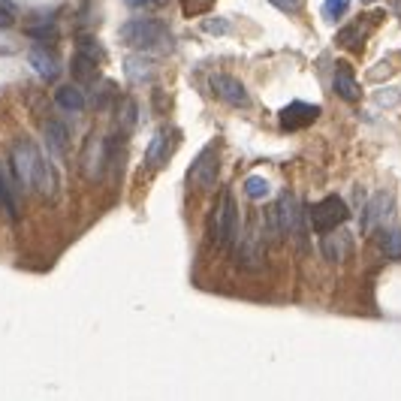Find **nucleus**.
<instances>
[{"label":"nucleus","instance_id":"f257e3e1","mask_svg":"<svg viewBox=\"0 0 401 401\" xmlns=\"http://www.w3.org/2000/svg\"><path fill=\"white\" fill-rule=\"evenodd\" d=\"M12 169H16V178L24 187H31L36 193H46V196H55L58 178L33 142H18L12 148Z\"/></svg>","mask_w":401,"mask_h":401},{"label":"nucleus","instance_id":"f03ea898","mask_svg":"<svg viewBox=\"0 0 401 401\" xmlns=\"http://www.w3.org/2000/svg\"><path fill=\"white\" fill-rule=\"evenodd\" d=\"M118 40L130 48H139V52H151V55H169L172 52V31L157 18H130L121 24Z\"/></svg>","mask_w":401,"mask_h":401},{"label":"nucleus","instance_id":"7ed1b4c3","mask_svg":"<svg viewBox=\"0 0 401 401\" xmlns=\"http://www.w3.org/2000/svg\"><path fill=\"white\" fill-rule=\"evenodd\" d=\"M305 218L311 220V230H314V232L329 235V232H335L350 218V208L344 205L341 196H326V199H320V203H314L308 208Z\"/></svg>","mask_w":401,"mask_h":401},{"label":"nucleus","instance_id":"20e7f679","mask_svg":"<svg viewBox=\"0 0 401 401\" xmlns=\"http://www.w3.org/2000/svg\"><path fill=\"white\" fill-rule=\"evenodd\" d=\"M235 239H239V205H235L232 191H223L215 211V242L218 247H230Z\"/></svg>","mask_w":401,"mask_h":401},{"label":"nucleus","instance_id":"39448f33","mask_svg":"<svg viewBox=\"0 0 401 401\" xmlns=\"http://www.w3.org/2000/svg\"><path fill=\"white\" fill-rule=\"evenodd\" d=\"M274 218H278V232L284 235H302V223H305V211L302 205H299V199L296 193L290 191H284L281 199H278V205H274Z\"/></svg>","mask_w":401,"mask_h":401},{"label":"nucleus","instance_id":"423d86ee","mask_svg":"<svg viewBox=\"0 0 401 401\" xmlns=\"http://www.w3.org/2000/svg\"><path fill=\"white\" fill-rule=\"evenodd\" d=\"M215 181H218V151L205 148V151H199L191 172H187V184L196 187V191H211Z\"/></svg>","mask_w":401,"mask_h":401},{"label":"nucleus","instance_id":"0eeeda50","mask_svg":"<svg viewBox=\"0 0 401 401\" xmlns=\"http://www.w3.org/2000/svg\"><path fill=\"white\" fill-rule=\"evenodd\" d=\"M320 118V106H311V103H302V100H293L290 106H284L278 112V121L284 130H302L308 124H314Z\"/></svg>","mask_w":401,"mask_h":401},{"label":"nucleus","instance_id":"6e6552de","mask_svg":"<svg viewBox=\"0 0 401 401\" xmlns=\"http://www.w3.org/2000/svg\"><path fill=\"white\" fill-rule=\"evenodd\" d=\"M239 257L245 262V269H260L262 266V257H266V250H262V230H260V220H254L247 227L245 235H239Z\"/></svg>","mask_w":401,"mask_h":401},{"label":"nucleus","instance_id":"1a4fd4ad","mask_svg":"<svg viewBox=\"0 0 401 401\" xmlns=\"http://www.w3.org/2000/svg\"><path fill=\"white\" fill-rule=\"evenodd\" d=\"M208 85H211V91H215V94L223 100V103L239 106V109L250 106V97H247V91H245V85L235 79V76H223V73H218V76L208 79Z\"/></svg>","mask_w":401,"mask_h":401},{"label":"nucleus","instance_id":"9d476101","mask_svg":"<svg viewBox=\"0 0 401 401\" xmlns=\"http://www.w3.org/2000/svg\"><path fill=\"white\" fill-rule=\"evenodd\" d=\"M28 60H31V67L36 70V76H40V79H46V82H55L58 79L60 64H58V58L48 52L46 46H33L31 52H28Z\"/></svg>","mask_w":401,"mask_h":401},{"label":"nucleus","instance_id":"9b49d317","mask_svg":"<svg viewBox=\"0 0 401 401\" xmlns=\"http://www.w3.org/2000/svg\"><path fill=\"white\" fill-rule=\"evenodd\" d=\"M175 133L172 130H160L154 139H151V145H148V154H145V163L151 169H160L163 163L169 160V154H172V148H175Z\"/></svg>","mask_w":401,"mask_h":401},{"label":"nucleus","instance_id":"f8f14e48","mask_svg":"<svg viewBox=\"0 0 401 401\" xmlns=\"http://www.w3.org/2000/svg\"><path fill=\"white\" fill-rule=\"evenodd\" d=\"M390 211H392V196H390V193L371 196V203H368V208H365V218H362V230L371 232L374 227H380V223L390 218Z\"/></svg>","mask_w":401,"mask_h":401},{"label":"nucleus","instance_id":"ddd939ff","mask_svg":"<svg viewBox=\"0 0 401 401\" xmlns=\"http://www.w3.org/2000/svg\"><path fill=\"white\" fill-rule=\"evenodd\" d=\"M124 70H127V79L133 85H145L154 79V60L148 58V52H139V55H130L124 60Z\"/></svg>","mask_w":401,"mask_h":401},{"label":"nucleus","instance_id":"4468645a","mask_svg":"<svg viewBox=\"0 0 401 401\" xmlns=\"http://www.w3.org/2000/svg\"><path fill=\"white\" fill-rule=\"evenodd\" d=\"M55 103L64 112H82L85 109V94L76 85H60L55 91Z\"/></svg>","mask_w":401,"mask_h":401},{"label":"nucleus","instance_id":"2eb2a0df","mask_svg":"<svg viewBox=\"0 0 401 401\" xmlns=\"http://www.w3.org/2000/svg\"><path fill=\"white\" fill-rule=\"evenodd\" d=\"M67 142H70V133L67 127L60 121H48L46 124V145H48V151H52L55 157H60L67 151Z\"/></svg>","mask_w":401,"mask_h":401},{"label":"nucleus","instance_id":"dca6fc26","mask_svg":"<svg viewBox=\"0 0 401 401\" xmlns=\"http://www.w3.org/2000/svg\"><path fill=\"white\" fill-rule=\"evenodd\" d=\"M335 91L341 94L344 100H359V85H356L353 73H350V67L344 64V60L335 70Z\"/></svg>","mask_w":401,"mask_h":401},{"label":"nucleus","instance_id":"f3484780","mask_svg":"<svg viewBox=\"0 0 401 401\" xmlns=\"http://www.w3.org/2000/svg\"><path fill=\"white\" fill-rule=\"evenodd\" d=\"M70 73L76 76L79 82H97V60L85 52H76L70 60Z\"/></svg>","mask_w":401,"mask_h":401},{"label":"nucleus","instance_id":"a211bd4d","mask_svg":"<svg viewBox=\"0 0 401 401\" xmlns=\"http://www.w3.org/2000/svg\"><path fill=\"white\" fill-rule=\"evenodd\" d=\"M242 187L250 199H266L272 193V184H269V178H262V175H247Z\"/></svg>","mask_w":401,"mask_h":401},{"label":"nucleus","instance_id":"6ab92c4d","mask_svg":"<svg viewBox=\"0 0 401 401\" xmlns=\"http://www.w3.org/2000/svg\"><path fill=\"white\" fill-rule=\"evenodd\" d=\"M118 127H121V133H133V127H136V103H133V100H124V103H121V109H118Z\"/></svg>","mask_w":401,"mask_h":401},{"label":"nucleus","instance_id":"aec40b11","mask_svg":"<svg viewBox=\"0 0 401 401\" xmlns=\"http://www.w3.org/2000/svg\"><path fill=\"white\" fill-rule=\"evenodd\" d=\"M380 250H383L386 257L398 260V257H401V230H390V232H383V235H380Z\"/></svg>","mask_w":401,"mask_h":401},{"label":"nucleus","instance_id":"412c9836","mask_svg":"<svg viewBox=\"0 0 401 401\" xmlns=\"http://www.w3.org/2000/svg\"><path fill=\"white\" fill-rule=\"evenodd\" d=\"M362 36H365V31L356 28V24H347L344 31H338L335 43H338V46H344V48H356V46L362 43Z\"/></svg>","mask_w":401,"mask_h":401},{"label":"nucleus","instance_id":"4be33fe9","mask_svg":"<svg viewBox=\"0 0 401 401\" xmlns=\"http://www.w3.org/2000/svg\"><path fill=\"white\" fill-rule=\"evenodd\" d=\"M344 239H347V235H335V239H323V254H326V260L338 262V260L344 257Z\"/></svg>","mask_w":401,"mask_h":401},{"label":"nucleus","instance_id":"5701e85b","mask_svg":"<svg viewBox=\"0 0 401 401\" xmlns=\"http://www.w3.org/2000/svg\"><path fill=\"white\" fill-rule=\"evenodd\" d=\"M28 33L33 36V40H43V43H48V40H55V36H58V31H55L52 21H46V24H31Z\"/></svg>","mask_w":401,"mask_h":401},{"label":"nucleus","instance_id":"b1692460","mask_svg":"<svg viewBox=\"0 0 401 401\" xmlns=\"http://www.w3.org/2000/svg\"><path fill=\"white\" fill-rule=\"evenodd\" d=\"M0 208H6L12 218H16V196H12L9 184L4 181V175H0Z\"/></svg>","mask_w":401,"mask_h":401},{"label":"nucleus","instance_id":"393cba45","mask_svg":"<svg viewBox=\"0 0 401 401\" xmlns=\"http://www.w3.org/2000/svg\"><path fill=\"white\" fill-rule=\"evenodd\" d=\"M115 85H112V82H103V85H100V91H97V97H94V106L97 109H103L106 103H109V100H115Z\"/></svg>","mask_w":401,"mask_h":401},{"label":"nucleus","instance_id":"a878e982","mask_svg":"<svg viewBox=\"0 0 401 401\" xmlns=\"http://www.w3.org/2000/svg\"><path fill=\"white\" fill-rule=\"evenodd\" d=\"M79 52L91 55L94 60H100V58H103V52H100V46H97V40H94V36H79Z\"/></svg>","mask_w":401,"mask_h":401},{"label":"nucleus","instance_id":"bb28decb","mask_svg":"<svg viewBox=\"0 0 401 401\" xmlns=\"http://www.w3.org/2000/svg\"><path fill=\"white\" fill-rule=\"evenodd\" d=\"M203 31L220 36V33H230V24H227V18H205L203 21Z\"/></svg>","mask_w":401,"mask_h":401},{"label":"nucleus","instance_id":"cd10ccee","mask_svg":"<svg viewBox=\"0 0 401 401\" xmlns=\"http://www.w3.org/2000/svg\"><path fill=\"white\" fill-rule=\"evenodd\" d=\"M347 4H350V0H326V16H329V18H341L344 16V9H347Z\"/></svg>","mask_w":401,"mask_h":401},{"label":"nucleus","instance_id":"c85d7f7f","mask_svg":"<svg viewBox=\"0 0 401 401\" xmlns=\"http://www.w3.org/2000/svg\"><path fill=\"white\" fill-rule=\"evenodd\" d=\"M16 24V9H12L9 4H0V31H6Z\"/></svg>","mask_w":401,"mask_h":401},{"label":"nucleus","instance_id":"c756f323","mask_svg":"<svg viewBox=\"0 0 401 401\" xmlns=\"http://www.w3.org/2000/svg\"><path fill=\"white\" fill-rule=\"evenodd\" d=\"M124 4L133 9H154V6H166L169 0H124Z\"/></svg>","mask_w":401,"mask_h":401},{"label":"nucleus","instance_id":"7c9ffc66","mask_svg":"<svg viewBox=\"0 0 401 401\" xmlns=\"http://www.w3.org/2000/svg\"><path fill=\"white\" fill-rule=\"evenodd\" d=\"M272 6H278V9H284V12H296L299 9V0H269Z\"/></svg>","mask_w":401,"mask_h":401},{"label":"nucleus","instance_id":"2f4dec72","mask_svg":"<svg viewBox=\"0 0 401 401\" xmlns=\"http://www.w3.org/2000/svg\"><path fill=\"white\" fill-rule=\"evenodd\" d=\"M362 4H374V0H362Z\"/></svg>","mask_w":401,"mask_h":401}]
</instances>
